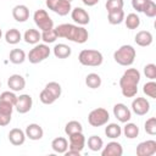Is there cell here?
Listing matches in <instances>:
<instances>
[{
    "mask_svg": "<svg viewBox=\"0 0 156 156\" xmlns=\"http://www.w3.org/2000/svg\"><path fill=\"white\" fill-rule=\"evenodd\" d=\"M39 99H40V101L44 104V105H51V104H54L57 99L48 90V89H43L41 91H40V94H39Z\"/></svg>",
    "mask_w": 156,
    "mask_h": 156,
    "instance_id": "836d02e7",
    "label": "cell"
},
{
    "mask_svg": "<svg viewBox=\"0 0 156 156\" xmlns=\"http://www.w3.org/2000/svg\"><path fill=\"white\" fill-rule=\"evenodd\" d=\"M102 146H104V141H102V139H101L100 136H98V135H91V136L88 138V147H89L91 151L98 152V151H100V150L102 149Z\"/></svg>",
    "mask_w": 156,
    "mask_h": 156,
    "instance_id": "4dcf8cb0",
    "label": "cell"
},
{
    "mask_svg": "<svg viewBox=\"0 0 156 156\" xmlns=\"http://www.w3.org/2000/svg\"><path fill=\"white\" fill-rule=\"evenodd\" d=\"M135 56H136V51L135 49L132 46V45H122L119 49H117L115 52H113V60L121 65V66H130L133 65L134 60H135Z\"/></svg>",
    "mask_w": 156,
    "mask_h": 156,
    "instance_id": "3957f363",
    "label": "cell"
},
{
    "mask_svg": "<svg viewBox=\"0 0 156 156\" xmlns=\"http://www.w3.org/2000/svg\"><path fill=\"white\" fill-rule=\"evenodd\" d=\"M9 60L13 65H21L26 61V52L22 49H12L10 51Z\"/></svg>",
    "mask_w": 156,
    "mask_h": 156,
    "instance_id": "d4e9b609",
    "label": "cell"
},
{
    "mask_svg": "<svg viewBox=\"0 0 156 156\" xmlns=\"http://www.w3.org/2000/svg\"><path fill=\"white\" fill-rule=\"evenodd\" d=\"M101 155L102 156H122L123 147L118 141H110L106 146H102Z\"/></svg>",
    "mask_w": 156,
    "mask_h": 156,
    "instance_id": "2e32d148",
    "label": "cell"
},
{
    "mask_svg": "<svg viewBox=\"0 0 156 156\" xmlns=\"http://www.w3.org/2000/svg\"><path fill=\"white\" fill-rule=\"evenodd\" d=\"M23 39L27 44H32V45H35L39 43V40H41V33H39L38 29H33V28H29L24 32L23 34Z\"/></svg>",
    "mask_w": 156,
    "mask_h": 156,
    "instance_id": "7402d4cb",
    "label": "cell"
},
{
    "mask_svg": "<svg viewBox=\"0 0 156 156\" xmlns=\"http://www.w3.org/2000/svg\"><path fill=\"white\" fill-rule=\"evenodd\" d=\"M12 16L17 22H26L29 18V9L26 5H16L12 9Z\"/></svg>",
    "mask_w": 156,
    "mask_h": 156,
    "instance_id": "d6986e66",
    "label": "cell"
},
{
    "mask_svg": "<svg viewBox=\"0 0 156 156\" xmlns=\"http://www.w3.org/2000/svg\"><path fill=\"white\" fill-rule=\"evenodd\" d=\"M78 61L83 66L88 67H98L102 63L104 56L100 51L94 50V49H84L79 52L78 55Z\"/></svg>",
    "mask_w": 156,
    "mask_h": 156,
    "instance_id": "277c9868",
    "label": "cell"
},
{
    "mask_svg": "<svg viewBox=\"0 0 156 156\" xmlns=\"http://www.w3.org/2000/svg\"><path fill=\"white\" fill-rule=\"evenodd\" d=\"M85 84L90 89H98L101 85V77L98 73H89L85 77Z\"/></svg>",
    "mask_w": 156,
    "mask_h": 156,
    "instance_id": "f546056e",
    "label": "cell"
},
{
    "mask_svg": "<svg viewBox=\"0 0 156 156\" xmlns=\"http://www.w3.org/2000/svg\"><path fill=\"white\" fill-rule=\"evenodd\" d=\"M65 155H66V156H71V155L79 156V155H80V152H79V151H76V150H71V149H68V150L65 152Z\"/></svg>",
    "mask_w": 156,
    "mask_h": 156,
    "instance_id": "f6af8a7d",
    "label": "cell"
},
{
    "mask_svg": "<svg viewBox=\"0 0 156 156\" xmlns=\"http://www.w3.org/2000/svg\"><path fill=\"white\" fill-rule=\"evenodd\" d=\"M11 117H12V113H9V112L0 110V127H5V126L10 124Z\"/></svg>",
    "mask_w": 156,
    "mask_h": 156,
    "instance_id": "b9f144b4",
    "label": "cell"
},
{
    "mask_svg": "<svg viewBox=\"0 0 156 156\" xmlns=\"http://www.w3.org/2000/svg\"><path fill=\"white\" fill-rule=\"evenodd\" d=\"M1 37H2V30H1V28H0V39H1Z\"/></svg>",
    "mask_w": 156,
    "mask_h": 156,
    "instance_id": "bcb514c9",
    "label": "cell"
},
{
    "mask_svg": "<svg viewBox=\"0 0 156 156\" xmlns=\"http://www.w3.org/2000/svg\"><path fill=\"white\" fill-rule=\"evenodd\" d=\"M51 149L57 154H65L68 150V140L63 136H57L51 141Z\"/></svg>",
    "mask_w": 156,
    "mask_h": 156,
    "instance_id": "44dd1931",
    "label": "cell"
},
{
    "mask_svg": "<svg viewBox=\"0 0 156 156\" xmlns=\"http://www.w3.org/2000/svg\"><path fill=\"white\" fill-rule=\"evenodd\" d=\"M50 55V48L44 43V44H35V46L28 52V61L33 65L39 63L41 61H44L45 58H48Z\"/></svg>",
    "mask_w": 156,
    "mask_h": 156,
    "instance_id": "8992f818",
    "label": "cell"
},
{
    "mask_svg": "<svg viewBox=\"0 0 156 156\" xmlns=\"http://www.w3.org/2000/svg\"><path fill=\"white\" fill-rule=\"evenodd\" d=\"M123 5H124L123 0H107L105 6H106L107 12H111V11H116V10H122Z\"/></svg>",
    "mask_w": 156,
    "mask_h": 156,
    "instance_id": "74e56055",
    "label": "cell"
},
{
    "mask_svg": "<svg viewBox=\"0 0 156 156\" xmlns=\"http://www.w3.org/2000/svg\"><path fill=\"white\" fill-rule=\"evenodd\" d=\"M0 100L6 101V102H10L11 105L15 106V105H16V101H17V96H16L15 91L7 90V91H2V93L0 94Z\"/></svg>",
    "mask_w": 156,
    "mask_h": 156,
    "instance_id": "f35d334b",
    "label": "cell"
},
{
    "mask_svg": "<svg viewBox=\"0 0 156 156\" xmlns=\"http://www.w3.org/2000/svg\"><path fill=\"white\" fill-rule=\"evenodd\" d=\"M82 1H83V4L87 5V6H94V5H96L100 0H82Z\"/></svg>",
    "mask_w": 156,
    "mask_h": 156,
    "instance_id": "ee69618b",
    "label": "cell"
},
{
    "mask_svg": "<svg viewBox=\"0 0 156 156\" xmlns=\"http://www.w3.org/2000/svg\"><path fill=\"white\" fill-rule=\"evenodd\" d=\"M126 23V27L128 29H136L139 26H140V18L136 13L132 12V13H128L127 17H124V21Z\"/></svg>",
    "mask_w": 156,
    "mask_h": 156,
    "instance_id": "f1b7e54d",
    "label": "cell"
},
{
    "mask_svg": "<svg viewBox=\"0 0 156 156\" xmlns=\"http://www.w3.org/2000/svg\"><path fill=\"white\" fill-rule=\"evenodd\" d=\"M24 133H26V136L29 138L30 140H40V139L43 138V135H44L43 128H41L39 124H37V123H30V124H28V126L26 127Z\"/></svg>",
    "mask_w": 156,
    "mask_h": 156,
    "instance_id": "ac0fdd59",
    "label": "cell"
},
{
    "mask_svg": "<svg viewBox=\"0 0 156 156\" xmlns=\"http://www.w3.org/2000/svg\"><path fill=\"white\" fill-rule=\"evenodd\" d=\"M45 89H48L56 99H58V98L61 96L62 88H61V85H60L57 82H49V83L45 85Z\"/></svg>",
    "mask_w": 156,
    "mask_h": 156,
    "instance_id": "d590c367",
    "label": "cell"
},
{
    "mask_svg": "<svg viewBox=\"0 0 156 156\" xmlns=\"http://www.w3.org/2000/svg\"><path fill=\"white\" fill-rule=\"evenodd\" d=\"M113 116L121 123H126V122H129V119L132 118V111L127 107V105L118 102L113 106Z\"/></svg>",
    "mask_w": 156,
    "mask_h": 156,
    "instance_id": "4fadbf2b",
    "label": "cell"
},
{
    "mask_svg": "<svg viewBox=\"0 0 156 156\" xmlns=\"http://www.w3.org/2000/svg\"><path fill=\"white\" fill-rule=\"evenodd\" d=\"M105 134L107 138L110 139H117L121 136L122 134V128L119 124L117 123H108L106 127H105Z\"/></svg>",
    "mask_w": 156,
    "mask_h": 156,
    "instance_id": "484cf974",
    "label": "cell"
},
{
    "mask_svg": "<svg viewBox=\"0 0 156 156\" xmlns=\"http://www.w3.org/2000/svg\"><path fill=\"white\" fill-rule=\"evenodd\" d=\"M143 91L146 96L151 99H156V83L154 80H150L143 85Z\"/></svg>",
    "mask_w": 156,
    "mask_h": 156,
    "instance_id": "e575fe53",
    "label": "cell"
},
{
    "mask_svg": "<svg viewBox=\"0 0 156 156\" xmlns=\"http://www.w3.org/2000/svg\"><path fill=\"white\" fill-rule=\"evenodd\" d=\"M144 74L150 80H155L156 79V65L155 63H147L144 67Z\"/></svg>",
    "mask_w": 156,
    "mask_h": 156,
    "instance_id": "ab89813d",
    "label": "cell"
},
{
    "mask_svg": "<svg viewBox=\"0 0 156 156\" xmlns=\"http://www.w3.org/2000/svg\"><path fill=\"white\" fill-rule=\"evenodd\" d=\"M7 138H9L10 143H11L12 145L20 146V145L24 144L27 136H26V133H24L22 129H20V128H12V129L9 132Z\"/></svg>",
    "mask_w": 156,
    "mask_h": 156,
    "instance_id": "e0dca14e",
    "label": "cell"
},
{
    "mask_svg": "<svg viewBox=\"0 0 156 156\" xmlns=\"http://www.w3.org/2000/svg\"><path fill=\"white\" fill-rule=\"evenodd\" d=\"M52 50H54V55H55L57 58H67V57H69L71 54H72V49H71L67 44H63V43L56 44Z\"/></svg>",
    "mask_w": 156,
    "mask_h": 156,
    "instance_id": "603a6c76",
    "label": "cell"
},
{
    "mask_svg": "<svg viewBox=\"0 0 156 156\" xmlns=\"http://www.w3.org/2000/svg\"><path fill=\"white\" fill-rule=\"evenodd\" d=\"M55 30L58 38H65V39H68L78 44H84L89 38V33L83 26L62 23V24H58L55 28Z\"/></svg>",
    "mask_w": 156,
    "mask_h": 156,
    "instance_id": "6da1fadb",
    "label": "cell"
},
{
    "mask_svg": "<svg viewBox=\"0 0 156 156\" xmlns=\"http://www.w3.org/2000/svg\"><path fill=\"white\" fill-rule=\"evenodd\" d=\"M122 133L124 134L126 138L128 139H135L139 135V127L135 123H130V122H126V126L122 129Z\"/></svg>",
    "mask_w": 156,
    "mask_h": 156,
    "instance_id": "83f0119b",
    "label": "cell"
},
{
    "mask_svg": "<svg viewBox=\"0 0 156 156\" xmlns=\"http://www.w3.org/2000/svg\"><path fill=\"white\" fill-rule=\"evenodd\" d=\"M149 1L150 0H132V6L134 10H136V12H143L144 7Z\"/></svg>",
    "mask_w": 156,
    "mask_h": 156,
    "instance_id": "7bdbcfd3",
    "label": "cell"
},
{
    "mask_svg": "<svg viewBox=\"0 0 156 156\" xmlns=\"http://www.w3.org/2000/svg\"><path fill=\"white\" fill-rule=\"evenodd\" d=\"M143 12L145 13V16H147V17H150V18L155 17V16H156V4H155L152 0H150V1L146 4V6L144 7Z\"/></svg>",
    "mask_w": 156,
    "mask_h": 156,
    "instance_id": "60d3db41",
    "label": "cell"
},
{
    "mask_svg": "<svg viewBox=\"0 0 156 156\" xmlns=\"http://www.w3.org/2000/svg\"><path fill=\"white\" fill-rule=\"evenodd\" d=\"M132 111L138 116H144L150 111V102L146 98H135L132 101Z\"/></svg>",
    "mask_w": 156,
    "mask_h": 156,
    "instance_id": "7c38bea8",
    "label": "cell"
},
{
    "mask_svg": "<svg viewBox=\"0 0 156 156\" xmlns=\"http://www.w3.org/2000/svg\"><path fill=\"white\" fill-rule=\"evenodd\" d=\"M66 1H68V2H72V1H73V0H66Z\"/></svg>",
    "mask_w": 156,
    "mask_h": 156,
    "instance_id": "7dc6e473",
    "label": "cell"
},
{
    "mask_svg": "<svg viewBox=\"0 0 156 156\" xmlns=\"http://www.w3.org/2000/svg\"><path fill=\"white\" fill-rule=\"evenodd\" d=\"M152 40H154V37H152V34L149 30H140L134 37V41L139 46H143V48L151 45L152 44Z\"/></svg>",
    "mask_w": 156,
    "mask_h": 156,
    "instance_id": "ffe728a7",
    "label": "cell"
},
{
    "mask_svg": "<svg viewBox=\"0 0 156 156\" xmlns=\"http://www.w3.org/2000/svg\"><path fill=\"white\" fill-rule=\"evenodd\" d=\"M124 11L123 9L122 10H116V11H111V12H107V21L110 24H121L123 21H124Z\"/></svg>",
    "mask_w": 156,
    "mask_h": 156,
    "instance_id": "4316f807",
    "label": "cell"
},
{
    "mask_svg": "<svg viewBox=\"0 0 156 156\" xmlns=\"http://www.w3.org/2000/svg\"><path fill=\"white\" fill-rule=\"evenodd\" d=\"M57 38H58V37H57V33H56L55 28L49 29V30H44V32L41 33V40H43L45 44L55 43Z\"/></svg>",
    "mask_w": 156,
    "mask_h": 156,
    "instance_id": "d6a6232c",
    "label": "cell"
},
{
    "mask_svg": "<svg viewBox=\"0 0 156 156\" xmlns=\"http://www.w3.org/2000/svg\"><path fill=\"white\" fill-rule=\"evenodd\" d=\"M33 20H34V23L35 26L41 30H49V29H52L54 28V21L51 20V17L49 16V13L43 10V9H39L34 12L33 15Z\"/></svg>",
    "mask_w": 156,
    "mask_h": 156,
    "instance_id": "52a82bcc",
    "label": "cell"
},
{
    "mask_svg": "<svg viewBox=\"0 0 156 156\" xmlns=\"http://www.w3.org/2000/svg\"><path fill=\"white\" fill-rule=\"evenodd\" d=\"M144 129L147 134L150 135H155L156 134V118L155 117H150L145 121L144 123Z\"/></svg>",
    "mask_w": 156,
    "mask_h": 156,
    "instance_id": "8d00e7d4",
    "label": "cell"
},
{
    "mask_svg": "<svg viewBox=\"0 0 156 156\" xmlns=\"http://www.w3.org/2000/svg\"><path fill=\"white\" fill-rule=\"evenodd\" d=\"M33 106V99L29 94H22L17 96V101L15 105V108L18 113H27L30 111Z\"/></svg>",
    "mask_w": 156,
    "mask_h": 156,
    "instance_id": "9c48e42d",
    "label": "cell"
},
{
    "mask_svg": "<svg viewBox=\"0 0 156 156\" xmlns=\"http://www.w3.org/2000/svg\"><path fill=\"white\" fill-rule=\"evenodd\" d=\"M140 72L136 68H127L119 78V88L124 98H134L138 93Z\"/></svg>",
    "mask_w": 156,
    "mask_h": 156,
    "instance_id": "7a4b0ae2",
    "label": "cell"
},
{
    "mask_svg": "<svg viewBox=\"0 0 156 156\" xmlns=\"http://www.w3.org/2000/svg\"><path fill=\"white\" fill-rule=\"evenodd\" d=\"M0 88H1V82H0Z\"/></svg>",
    "mask_w": 156,
    "mask_h": 156,
    "instance_id": "c3c4849f",
    "label": "cell"
},
{
    "mask_svg": "<svg viewBox=\"0 0 156 156\" xmlns=\"http://www.w3.org/2000/svg\"><path fill=\"white\" fill-rule=\"evenodd\" d=\"M138 156H152L156 154V141L150 139L138 144L135 150Z\"/></svg>",
    "mask_w": 156,
    "mask_h": 156,
    "instance_id": "30bf717a",
    "label": "cell"
},
{
    "mask_svg": "<svg viewBox=\"0 0 156 156\" xmlns=\"http://www.w3.org/2000/svg\"><path fill=\"white\" fill-rule=\"evenodd\" d=\"M108 119H110V113L104 107L94 108L88 115V122H89V124L91 127H101V126H105V124H107Z\"/></svg>",
    "mask_w": 156,
    "mask_h": 156,
    "instance_id": "5b68a950",
    "label": "cell"
},
{
    "mask_svg": "<svg viewBox=\"0 0 156 156\" xmlns=\"http://www.w3.org/2000/svg\"><path fill=\"white\" fill-rule=\"evenodd\" d=\"M7 87L12 91H21L26 87V79L21 74H11L7 79Z\"/></svg>",
    "mask_w": 156,
    "mask_h": 156,
    "instance_id": "9a60e30c",
    "label": "cell"
},
{
    "mask_svg": "<svg viewBox=\"0 0 156 156\" xmlns=\"http://www.w3.org/2000/svg\"><path fill=\"white\" fill-rule=\"evenodd\" d=\"M45 4L49 10L54 11L58 16H66L72 10L71 2L66 0H45Z\"/></svg>",
    "mask_w": 156,
    "mask_h": 156,
    "instance_id": "ba28073f",
    "label": "cell"
},
{
    "mask_svg": "<svg viewBox=\"0 0 156 156\" xmlns=\"http://www.w3.org/2000/svg\"><path fill=\"white\" fill-rule=\"evenodd\" d=\"M21 39H22V34L17 28H11L5 33V40L7 44L16 45L21 41Z\"/></svg>",
    "mask_w": 156,
    "mask_h": 156,
    "instance_id": "cb8c5ba5",
    "label": "cell"
},
{
    "mask_svg": "<svg viewBox=\"0 0 156 156\" xmlns=\"http://www.w3.org/2000/svg\"><path fill=\"white\" fill-rule=\"evenodd\" d=\"M71 17L76 23H78V26H85L90 22L89 13L84 9L78 7V6L71 10Z\"/></svg>",
    "mask_w": 156,
    "mask_h": 156,
    "instance_id": "5bb4252c",
    "label": "cell"
},
{
    "mask_svg": "<svg viewBox=\"0 0 156 156\" xmlns=\"http://www.w3.org/2000/svg\"><path fill=\"white\" fill-rule=\"evenodd\" d=\"M68 149L71 150H76L82 152L84 146H85V136L83 134V132H78V133H73L71 135H68Z\"/></svg>",
    "mask_w": 156,
    "mask_h": 156,
    "instance_id": "8fae6325",
    "label": "cell"
},
{
    "mask_svg": "<svg viewBox=\"0 0 156 156\" xmlns=\"http://www.w3.org/2000/svg\"><path fill=\"white\" fill-rule=\"evenodd\" d=\"M78 132H83V126L80 122L78 121H69L66 126H65V133L67 135H71L73 133H78Z\"/></svg>",
    "mask_w": 156,
    "mask_h": 156,
    "instance_id": "1f68e13d",
    "label": "cell"
}]
</instances>
